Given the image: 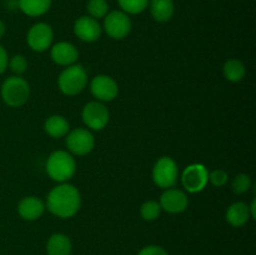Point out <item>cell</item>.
Segmentation results:
<instances>
[{
  "instance_id": "cell-20",
  "label": "cell",
  "mask_w": 256,
  "mask_h": 255,
  "mask_svg": "<svg viewBox=\"0 0 256 255\" xmlns=\"http://www.w3.org/2000/svg\"><path fill=\"white\" fill-rule=\"evenodd\" d=\"M44 130L49 136L52 138H62L69 132L70 125L69 122L62 115H52L45 120Z\"/></svg>"
},
{
  "instance_id": "cell-3",
  "label": "cell",
  "mask_w": 256,
  "mask_h": 255,
  "mask_svg": "<svg viewBox=\"0 0 256 255\" xmlns=\"http://www.w3.org/2000/svg\"><path fill=\"white\" fill-rule=\"evenodd\" d=\"M0 94H2V102L8 106L20 108L29 99L30 85L24 78L12 75L2 82Z\"/></svg>"
},
{
  "instance_id": "cell-5",
  "label": "cell",
  "mask_w": 256,
  "mask_h": 255,
  "mask_svg": "<svg viewBox=\"0 0 256 255\" xmlns=\"http://www.w3.org/2000/svg\"><path fill=\"white\" fill-rule=\"evenodd\" d=\"M152 182L162 189L174 188L179 178V170L175 160L170 156H162L152 168Z\"/></svg>"
},
{
  "instance_id": "cell-10",
  "label": "cell",
  "mask_w": 256,
  "mask_h": 255,
  "mask_svg": "<svg viewBox=\"0 0 256 255\" xmlns=\"http://www.w3.org/2000/svg\"><path fill=\"white\" fill-rule=\"evenodd\" d=\"M54 40L52 28L46 22H36L29 29L26 34L28 45L36 52H42L52 48Z\"/></svg>"
},
{
  "instance_id": "cell-4",
  "label": "cell",
  "mask_w": 256,
  "mask_h": 255,
  "mask_svg": "<svg viewBox=\"0 0 256 255\" xmlns=\"http://www.w3.org/2000/svg\"><path fill=\"white\" fill-rule=\"evenodd\" d=\"M88 72L80 64L66 66L58 78V86L65 95H78L86 88Z\"/></svg>"
},
{
  "instance_id": "cell-15",
  "label": "cell",
  "mask_w": 256,
  "mask_h": 255,
  "mask_svg": "<svg viewBox=\"0 0 256 255\" xmlns=\"http://www.w3.org/2000/svg\"><path fill=\"white\" fill-rule=\"evenodd\" d=\"M45 202L38 196H26L20 200L18 205V212L28 222L38 220L45 212Z\"/></svg>"
},
{
  "instance_id": "cell-31",
  "label": "cell",
  "mask_w": 256,
  "mask_h": 255,
  "mask_svg": "<svg viewBox=\"0 0 256 255\" xmlns=\"http://www.w3.org/2000/svg\"><path fill=\"white\" fill-rule=\"evenodd\" d=\"M5 32H6V28H5V24L4 22L0 20V40L2 39V36L5 35Z\"/></svg>"
},
{
  "instance_id": "cell-6",
  "label": "cell",
  "mask_w": 256,
  "mask_h": 255,
  "mask_svg": "<svg viewBox=\"0 0 256 255\" xmlns=\"http://www.w3.org/2000/svg\"><path fill=\"white\" fill-rule=\"evenodd\" d=\"M182 182L188 192H200L209 184V170L204 164L194 162L185 168L182 174Z\"/></svg>"
},
{
  "instance_id": "cell-9",
  "label": "cell",
  "mask_w": 256,
  "mask_h": 255,
  "mask_svg": "<svg viewBox=\"0 0 256 255\" xmlns=\"http://www.w3.org/2000/svg\"><path fill=\"white\" fill-rule=\"evenodd\" d=\"M84 124L92 130H102L108 125L110 114L108 108L100 102H89L84 105L82 112Z\"/></svg>"
},
{
  "instance_id": "cell-18",
  "label": "cell",
  "mask_w": 256,
  "mask_h": 255,
  "mask_svg": "<svg viewBox=\"0 0 256 255\" xmlns=\"http://www.w3.org/2000/svg\"><path fill=\"white\" fill-rule=\"evenodd\" d=\"M72 250V240L62 232L52 234L46 242L48 255H70Z\"/></svg>"
},
{
  "instance_id": "cell-22",
  "label": "cell",
  "mask_w": 256,
  "mask_h": 255,
  "mask_svg": "<svg viewBox=\"0 0 256 255\" xmlns=\"http://www.w3.org/2000/svg\"><path fill=\"white\" fill-rule=\"evenodd\" d=\"M162 214V206H160L159 202L155 200H148V202H142L140 206V215L146 222H152L156 220Z\"/></svg>"
},
{
  "instance_id": "cell-30",
  "label": "cell",
  "mask_w": 256,
  "mask_h": 255,
  "mask_svg": "<svg viewBox=\"0 0 256 255\" xmlns=\"http://www.w3.org/2000/svg\"><path fill=\"white\" fill-rule=\"evenodd\" d=\"M249 212H250V215H252V219H255L256 218V200L255 199H252V202H250Z\"/></svg>"
},
{
  "instance_id": "cell-12",
  "label": "cell",
  "mask_w": 256,
  "mask_h": 255,
  "mask_svg": "<svg viewBox=\"0 0 256 255\" xmlns=\"http://www.w3.org/2000/svg\"><path fill=\"white\" fill-rule=\"evenodd\" d=\"M162 210H165L170 214H179L186 210L189 205V198L182 190L176 188H169L165 189L159 200Z\"/></svg>"
},
{
  "instance_id": "cell-21",
  "label": "cell",
  "mask_w": 256,
  "mask_h": 255,
  "mask_svg": "<svg viewBox=\"0 0 256 255\" xmlns=\"http://www.w3.org/2000/svg\"><path fill=\"white\" fill-rule=\"evenodd\" d=\"M225 79L232 82H239L244 79L246 74V68L244 62L239 59H229L222 66Z\"/></svg>"
},
{
  "instance_id": "cell-28",
  "label": "cell",
  "mask_w": 256,
  "mask_h": 255,
  "mask_svg": "<svg viewBox=\"0 0 256 255\" xmlns=\"http://www.w3.org/2000/svg\"><path fill=\"white\" fill-rule=\"evenodd\" d=\"M138 255H169V252L159 245H148L142 248Z\"/></svg>"
},
{
  "instance_id": "cell-2",
  "label": "cell",
  "mask_w": 256,
  "mask_h": 255,
  "mask_svg": "<svg viewBox=\"0 0 256 255\" xmlns=\"http://www.w3.org/2000/svg\"><path fill=\"white\" fill-rule=\"evenodd\" d=\"M45 169L54 182H68L76 172V162L66 150H55L48 158Z\"/></svg>"
},
{
  "instance_id": "cell-26",
  "label": "cell",
  "mask_w": 256,
  "mask_h": 255,
  "mask_svg": "<svg viewBox=\"0 0 256 255\" xmlns=\"http://www.w3.org/2000/svg\"><path fill=\"white\" fill-rule=\"evenodd\" d=\"M8 68H10V70H12L15 75L20 76V75L24 74L28 70V62L22 55H14V56L9 58Z\"/></svg>"
},
{
  "instance_id": "cell-25",
  "label": "cell",
  "mask_w": 256,
  "mask_h": 255,
  "mask_svg": "<svg viewBox=\"0 0 256 255\" xmlns=\"http://www.w3.org/2000/svg\"><path fill=\"white\" fill-rule=\"evenodd\" d=\"M232 188L235 194H244L252 188V178L248 174L240 172L232 179Z\"/></svg>"
},
{
  "instance_id": "cell-29",
  "label": "cell",
  "mask_w": 256,
  "mask_h": 255,
  "mask_svg": "<svg viewBox=\"0 0 256 255\" xmlns=\"http://www.w3.org/2000/svg\"><path fill=\"white\" fill-rule=\"evenodd\" d=\"M8 62H9V55L8 52L5 50V48L2 45H0V75L6 70Z\"/></svg>"
},
{
  "instance_id": "cell-16",
  "label": "cell",
  "mask_w": 256,
  "mask_h": 255,
  "mask_svg": "<svg viewBox=\"0 0 256 255\" xmlns=\"http://www.w3.org/2000/svg\"><path fill=\"white\" fill-rule=\"evenodd\" d=\"M226 218L228 222L234 228H240L242 225L246 224L249 219H252V215L249 212V205L246 202H232L226 210Z\"/></svg>"
},
{
  "instance_id": "cell-1",
  "label": "cell",
  "mask_w": 256,
  "mask_h": 255,
  "mask_svg": "<svg viewBox=\"0 0 256 255\" xmlns=\"http://www.w3.org/2000/svg\"><path fill=\"white\" fill-rule=\"evenodd\" d=\"M45 206L55 216L68 219L79 212L82 206V195L74 185L60 182L49 192Z\"/></svg>"
},
{
  "instance_id": "cell-8",
  "label": "cell",
  "mask_w": 256,
  "mask_h": 255,
  "mask_svg": "<svg viewBox=\"0 0 256 255\" xmlns=\"http://www.w3.org/2000/svg\"><path fill=\"white\" fill-rule=\"evenodd\" d=\"M95 146V139L92 132L82 128H78L72 132H68L66 148L72 155H88L92 152Z\"/></svg>"
},
{
  "instance_id": "cell-7",
  "label": "cell",
  "mask_w": 256,
  "mask_h": 255,
  "mask_svg": "<svg viewBox=\"0 0 256 255\" xmlns=\"http://www.w3.org/2000/svg\"><path fill=\"white\" fill-rule=\"evenodd\" d=\"M132 20L126 12L122 10H112L104 16V30L114 40H122L132 32Z\"/></svg>"
},
{
  "instance_id": "cell-13",
  "label": "cell",
  "mask_w": 256,
  "mask_h": 255,
  "mask_svg": "<svg viewBox=\"0 0 256 255\" xmlns=\"http://www.w3.org/2000/svg\"><path fill=\"white\" fill-rule=\"evenodd\" d=\"M74 34L82 42H94L102 36V26L96 19L89 16V15H84L75 20Z\"/></svg>"
},
{
  "instance_id": "cell-14",
  "label": "cell",
  "mask_w": 256,
  "mask_h": 255,
  "mask_svg": "<svg viewBox=\"0 0 256 255\" xmlns=\"http://www.w3.org/2000/svg\"><path fill=\"white\" fill-rule=\"evenodd\" d=\"M50 58L60 66H70L76 64L79 59V50L69 42H59L50 48Z\"/></svg>"
},
{
  "instance_id": "cell-17",
  "label": "cell",
  "mask_w": 256,
  "mask_h": 255,
  "mask_svg": "<svg viewBox=\"0 0 256 255\" xmlns=\"http://www.w3.org/2000/svg\"><path fill=\"white\" fill-rule=\"evenodd\" d=\"M148 6H150L152 19L159 22H169L175 12L174 0H152Z\"/></svg>"
},
{
  "instance_id": "cell-23",
  "label": "cell",
  "mask_w": 256,
  "mask_h": 255,
  "mask_svg": "<svg viewBox=\"0 0 256 255\" xmlns=\"http://www.w3.org/2000/svg\"><path fill=\"white\" fill-rule=\"evenodd\" d=\"M86 10L89 16L94 19H102L109 12V4L106 0H89L86 2Z\"/></svg>"
},
{
  "instance_id": "cell-19",
  "label": "cell",
  "mask_w": 256,
  "mask_h": 255,
  "mask_svg": "<svg viewBox=\"0 0 256 255\" xmlns=\"http://www.w3.org/2000/svg\"><path fill=\"white\" fill-rule=\"evenodd\" d=\"M52 2V0H18V8L28 16L38 18L49 12Z\"/></svg>"
},
{
  "instance_id": "cell-27",
  "label": "cell",
  "mask_w": 256,
  "mask_h": 255,
  "mask_svg": "<svg viewBox=\"0 0 256 255\" xmlns=\"http://www.w3.org/2000/svg\"><path fill=\"white\" fill-rule=\"evenodd\" d=\"M228 180H229V175H228V172L225 170L216 169L209 172V182H212L214 186H224L228 182Z\"/></svg>"
},
{
  "instance_id": "cell-24",
  "label": "cell",
  "mask_w": 256,
  "mask_h": 255,
  "mask_svg": "<svg viewBox=\"0 0 256 255\" xmlns=\"http://www.w3.org/2000/svg\"><path fill=\"white\" fill-rule=\"evenodd\" d=\"M122 12L129 14H140L149 5V0H118Z\"/></svg>"
},
{
  "instance_id": "cell-11",
  "label": "cell",
  "mask_w": 256,
  "mask_h": 255,
  "mask_svg": "<svg viewBox=\"0 0 256 255\" xmlns=\"http://www.w3.org/2000/svg\"><path fill=\"white\" fill-rule=\"evenodd\" d=\"M90 92L92 96L96 98L98 102H112L119 94L118 82L112 76L105 74L96 75L90 82Z\"/></svg>"
}]
</instances>
